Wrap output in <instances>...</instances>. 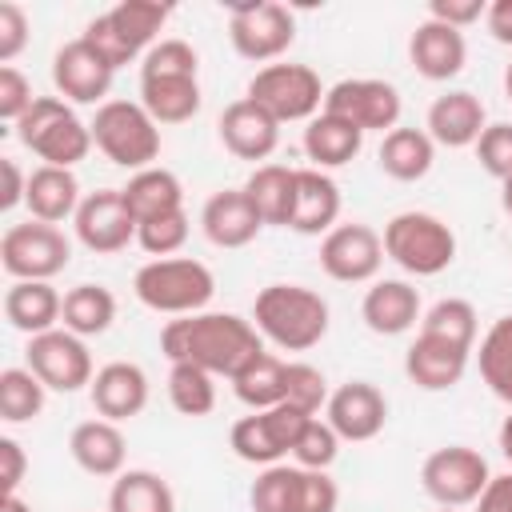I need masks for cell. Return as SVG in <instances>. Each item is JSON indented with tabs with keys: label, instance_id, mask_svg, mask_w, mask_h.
I'll return each mask as SVG.
<instances>
[{
	"label": "cell",
	"instance_id": "6da1fadb",
	"mask_svg": "<svg viewBox=\"0 0 512 512\" xmlns=\"http://www.w3.org/2000/svg\"><path fill=\"white\" fill-rule=\"evenodd\" d=\"M160 348L172 364H196L212 376H236L256 352H264L260 332L232 312L176 316L160 332Z\"/></svg>",
	"mask_w": 512,
	"mask_h": 512
},
{
	"label": "cell",
	"instance_id": "7a4b0ae2",
	"mask_svg": "<svg viewBox=\"0 0 512 512\" xmlns=\"http://www.w3.org/2000/svg\"><path fill=\"white\" fill-rule=\"evenodd\" d=\"M256 332L284 352H308L328 336V300L304 284H268L252 304Z\"/></svg>",
	"mask_w": 512,
	"mask_h": 512
},
{
	"label": "cell",
	"instance_id": "3957f363",
	"mask_svg": "<svg viewBox=\"0 0 512 512\" xmlns=\"http://www.w3.org/2000/svg\"><path fill=\"white\" fill-rule=\"evenodd\" d=\"M136 300L152 312H168V316H196L204 312V304L216 292V276L208 272V264L192 260V256H168V260H152L136 272L132 280Z\"/></svg>",
	"mask_w": 512,
	"mask_h": 512
},
{
	"label": "cell",
	"instance_id": "277c9868",
	"mask_svg": "<svg viewBox=\"0 0 512 512\" xmlns=\"http://www.w3.org/2000/svg\"><path fill=\"white\" fill-rule=\"evenodd\" d=\"M16 136L52 168H72L92 148V128L80 124L60 96H36V104L16 120Z\"/></svg>",
	"mask_w": 512,
	"mask_h": 512
},
{
	"label": "cell",
	"instance_id": "5b68a950",
	"mask_svg": "<svg viewBox=\"0 0 512 512\" xmlns=\"http://www.w3.org/2000/svg\"><path fill=\"white\" fill-rule=\"evenodd\" d=\"M92 128V144L120 168H152V160L160 156V128L156 120L144 112V104L132 100H108L96 108Z\"/></svg>",
	"mask_w": 512,
	"mask_h": 512
},
{
	"label": "cell",
	"instance_id": "8992f818",
	"mask_svg": "<svg viewBox=\"0 0 512 512\" xmlns=\"http://www.w3.org/2000/svg\"><path fill=\"white\" fill-rule=\"evenodd\" d=\"M384 256L412 276H436L456 260V232L432 212H400L384 224Z\"/></svg>",
	"mask_w": 512,
	"mask_h": 512
},
{
	"label": "cell",
	"instance_id": "52a82bcc",
	"mask_svg": "<svg viewBox=\"0 0 512 512\" xmlns=\"http://www.w3.org/2000/svg\"><path fill=\"white\" fill-rule=\"evenodd\" d=\"M228 36L236 56L264 64L292 48L296 16L276 0H240V4H228Z\"/></svg>",
	"mask_w": 512,
	"mask_h": 512
},
{
	"label": "cell",
	"instance_id": "ba28073f",
	"mask_svg": "<svg viewBox=\"0 0 512 512\" xmlns=\"http://www.w3.org/2000/svg\"><path fill=\"white\" fill-rule=\"evenodd\" d=\"M248 100L260 104L276 124L312 120L316 108H324V88L308 64H264L248 80Z\"/></svg>",
	"mask_w": 512,
	"mask_h": 512
},
{
	"label": "cell",
	"instance_id": "9c48e42d",
	"mask_svg": "<svg viewBox=\"0 0 512 512\" xmlns=\"http://www.w3.org/2000/svg\"><path fill=\"white\" fill-rule=\"evenodd\" d=\"M72 260V244L56 224H12L0 240V264L12 280H52Z\"/></svg>",
	"mask_w": 512,
	"mask_h": 512
},
{
	"label": "cell",
	"instance_id": "30bf717a",
	"mask_svg": "<svg viewBox=\"0 0 512 512\" xmlns=\"http://www.w3.org/2000/svg\"><path fill=\"white\" fill-rule=\"evenodd\" d=\"M492 472H488V460L468 448V444H448V448H436L424 468H420V484L424 492L440 504V508H464V504H476L480 492L488 488Z\"/></svg>",
	"mask_w": 512,
	"mask_h": 512
},
{
	"label": "cell",
	"instance_id": "8fae6325",
	"mask_svg": "<svg viewBox=\"0 0 512 512\" xmlns=\"http://www.w3.org/2000/svg\"><path fill=\"white\" fill-rule=\"evenodd\" d=\"M324 112L356 124L360 132H392L400 120V92L388 80H340L324 92Z\"/></svg>",
	"mask_w": 512,
	"mask_h": 512
},
{
	"label": "cell",
	"instance_id": "7c38bea8",
	"mask_svg": "<svg viewBox=\"0 0 512 512\" xmlns=\"http://www.w3.org/2000/svg\"><path fill=\"white\" fill-rule=\"evenodd\" d=\"M28 368L44 380L52 392H76L92 384V356L84 340L68 328H52L28 340Z\"/></svg>",
	"mask_w": 512,
	"mask_h": 512
},
{
	"label": "cell",
	"instance_id": "4fadbf2b",
	"mask_svg": "<svg viewBox=\"0 0 512 512\" xmlns=\"http://www.w3.org/2000/svg\"><path fill=\"white\" fill-rule=\"evenodd\" d=\"M72 220H76L80 244H84L88 252H100V256L124 252V248L136 240V216L128 212L120 188H100V192L84 196Z\"/></svg>",
	"mask_w": 512,
	"mask_h": 512
},
{
	"label": "cell",
	"instance_id": "5bb4252c",
	"mask_svg": "<svg viewBox=\"0 0 512 512\" xmlns=\"http://www.w3.org/2000/svg\"><path fill=\"white\" fill-rule=\"evenodd\" d=\"M384 264V236L368 224H336L320 244V268L340 284L372 280Z\"/></svg>",
	"mask_w": 512,
	"mask_h": 512
},
{
	"label": "cell",
	"instance_id": "9a60e30c",
	"mask_svg": "<svg viewBox=\"0 0 512 512\" xmlns=\"http://www.w3.org/2000/svg\"><path fill=\"white\" fill-rule=\"evenodd\" d=\"M112 76H116V68L84 36L68 40L56 52V60H52V84L72 104H96V100H104L108 88H112Z\"/></svg>",
	"mask_w": 512,
	"mask_h": 512
},
{
	"label": "cell",
	"instance_id": "2e32d148",
	"mask_svg": "<svg viewBox=\"0 0 512 512\" xmlns=\"http://www.w3.org/2000/svg\"><path fill=\"white\" fill-rule=\"evenodd\" d=\"M328 424L336 428L340 440H352V444L376 440L388 424V400L376 384L348 380L328 396Z\"/></svg>",
	"mask_w": 512,
	"mask_h": 512
},
{
	"label": "cell",
	"instance_id": "e0dca14e",
	"mask_svg": "<svg viewBox=\"0 0 512 512\" xmlns=\"http://www.w3.org/2000/svg\"><path fill=\"white\" fill-rule=\"evenodd\" d=\"M220 144L236 156V160H268L280 144V124L260 108L252 104L248 96L244 100H232L224 112H220Z\"/></svg>",
	"mask_w": 512,
	"mask_h": 512
},
{
	"label": "cell",
	"instance_id": "ac0fdd59",
	"mask_svg": "<svg viewBox=\"0 0 512 512\" xmlns=\"http://www.w3.org/2000/svg\"><path fill=\"white\" fill-rule=\"evenodd\" d=\"M88 396H92V408L100 412V420H132L144 412L148 404V376L140 364H128V360H112L104 364L92 384H88Z\"/></svg>",
	"mask_w": 512,
	"mask_h": 512
},
{
	"label": "cell",
	"instance_id": "d6986e66",
	"mask_svg": "<svg viewBox=\"0 0 512 512\" xmlns=\"http://www.w3.org/2000/svg\"><path fill=\"white\" fill-rule=\"evenodd\" d=\"M408 60L424 80H452V76H460L464 60H468L464 32L448 28L440 20H424V24H416V32L408 40Z\"/></svg>",
	"mask_w": 512,
	"mask_h": 512
},
{
	"label": "cell",
	"instance_id": "ffe728a7",
	"mask_svg": "<svg viewBox=\"0 0 512 512\" xmlns=\"http://www.w3.org/2000/svg\"><path fill=\"white\" fill-rule=\"evenodd\" d=\"M200 224H204V236L216 248H244L264 228V220L252 208V200L244 196V188H224V192L208 196V204L200 212Z\"/></svg>",
	"mask_w": 512,
	"mask_h": 512
},
{
	"label": "cell",
	"instance_id": "44dd1931",
	"mask_svg": "<svg viewBox=\"0 0 512 512\" xmlns=\"http://www.w3.org/2000/svg\"><path fill=\"white\" fill-rule=\"evenodd\" d=\"M464 368H468V348H456V344H448L440 336H428V332H420L412 340V348L404 352V372L424 392L456 388Z\"/></svg>",
	"mask_w": 512,
	"mask_h": 512
},
{
	"label": "cell",
	"instance_id": "7402d4cb",
	"mask_svg": "<svg viewBox=\"0 0 512 512\" xmlns=\"http://www.w3.org/2000/svg\"><path fill=\"white\" fill-rule=\"evenodd\" d=\"M340 216V188L332 176L320 168H296V212H292V232L300 236H328Z\"/></svg>",
	"mask_w": 512,
	"mask_h": 512
},
{
	"label": "cell",
	"instance_id": "603a6c76",
	"mask_svg": "<svg viewBox=\"0 0 512 512\" xmlns=\"http://www.w3.org/2000/svg\"><path fill=\"white\" fill-rule=\"evenodd\" d=\"M484 104L472 92H444L428 108V136L444 148H468L484 132Z\"/></svg>",
	"mask_w": 512,
	"mask_h": 512
},
{
	"label": "cell",
	"instance_id": "cb8c5ba5",
	"mask_svg": "<svg viewBox=\"0 0 512 512\" xmlns=\"http://www.w3.org/2000/svg\"><path fill=\"white\" fill-rule=\"evenodd\" d=\"M360 316L376 336H400L420 320V292L404 280H376L364 292Z\"/></svg>",
	"mask_w": 512,
	"mask_h": 512
},
{
	"label": "cell",
	"instance_id": "d4e9b609",
	"mask_svg": "<svg viewBox=\"0 0 512 512\" xmlns=\"http://www.w3.org/2000/svg\"><path fill=\"white\" fill-rule=\"evenodd\" d=\"M68 452L88 476H120L128 444H124V432L112 420H84V424L72 428Z\"/></svg>",
	"mask_w": 512,
	"mask_h": 512
},
{
	"label": "cell",
	"instance_id": "484cf974",
	"mask_svg": "<svg viewBox=\"0 0 512 512\" xmlns=\"http://www.w3.org/2000/svg\"><path fill=\"white\" fill-rule=\"evenodd\" d=\"M64 296L48 284V280H12L8 296H4V316L16 332H24L28 340L40 332H52L60 320Z\"/></svg>",
	"mask_w": 512,
	"mask_h": 512
},
{
	"label": "cell",
	"instance_id": "4316f807",
	"mask_svg": "<svg viewBox=\"0 0 512 512\" xmlns=\"http://www.w3.org/2000/svg\"><path fill=\"white\" fill-rule=\"evenodd\" d=\"M32 220L40 224H60L68 216H76L80 208V184L72 176V168H52V164H40L32 176H28V196H24Z\"/></svg>",
	"mask_w": 512,
	"mask_h": 512
},
{
	"label": "cell",
	"instance_id": "83f0119b",
	"mask_svg": "<svg viewBox=\"0 0 512 512\" xmlns=\"http://www.w3.org/2000/svg\"><path fill=\"white\" fill-rule=\"evenodd\" d=\"M120 192H124L128 212L136 216V228L148 224V220L184 212V188H180V180H176L168 168H144V172H136Z\"/></svg>",
	"mask_w": 512,
	"mask_h": 512
},
{
	"label": "cell",
	"instance_id": "f1b7e54d",
	"mask_svg": "<svg viewBox=\"0 0 512 512\" xmlns=\"http://www.w3.org/2000/svg\"><path fill=\"white\" fill-rule=\"evenodd\" d=\"M384 176L400 180V184H412V180H424L432 160H436V144L424 128H392L384 140H380V152H376Z\"/></svg>",
	"mask_w": 512,
	"mask_h": 512
},
{
	"label": "cell",
	"instance_id": "f546056e",
	"mask_svg": "<svg viewBox=\"0 0 512 512\" xmlns=\"http://www.w3.org/2000/svg\"><path fill=\"white\" fill-rule=\"evenodd\" d=\"M244 196L252 200V208L260 212L264 224L288 228V224H292V212H296V168L260 164V168L248 176Z\"/></svg>",
	"mask_w": 512,
	"mask_h": 512
},
{
	"label": "cell",
	"instance_id": "4dcf8cb0",
	"mask_svg": "<svg viewBox=\"0 0 512 512\" xmlns=\"http://www.w3.org/2000/svg\"><path fill=\"white\" fill-rule=\"evenodd\" d=\"M360 144H364V132L356 124L332 116V112L312 116L308 128H304V152H308V160L316 168H340V164H348L360 152Z\"/></svg>",
	"mask_w": 512,
	"mask_h": 512
},
{
	"label": "cell",
	"instance_id": "1f68e13d",
	"mask_svg": "<svg viewBox=\"0 0 512 512\" xmlns=\"http://www.w3.org/2000/svg\"><path fill=\"white\" fill-rule=\"evenodd\" d=\"M140 104L156 124H184L200 112V84L196 76L140 80Z\"/></svg>",
	"mask_w": 512,
	"mask_h": 512
},
{
	"label": "cell",
	"instance_id": "d6a6232c",
	"mask_svg": "<svg viewBox=\"0 0 512 512\" xmlns=\"http://www.w3.org/2000/svg\"><path fill=\"white\" fill-rule=\"evenodd\" d=\"M284 372H288V360L272 356V352H256L236 376H232V392L240 404H248L252 412H264V408H276L284 400Z\"/></svg>",
	"mask_w": 512,
	"mask_h": 512
},
{
	"label": "cell",
	"instance_id": "836d02e7",
	"mask_svg": "<svg viewBox=\"0 0 512 512\" xmlns=\"http://www.w3.org/2000/svg\"><path fill=\"white\" fill-rule=\"evenodd\" d=\"M108 512H176V496L164 476L148 468H128L108 492Z\"/></svg>",
	"mask_w": 512,
	"mask_h": 512
},
{
	"label": "cell",
	"instance_id": "e575fe53",
	"mask_svg": "<svg viewBox=\"0 0 512 512\" xmlns=\"http://www.w3.org/2000/svg\"><path fill=\"white\" fill-rule=\"evenodd\" d=\"M104 16H108V24L116 28V36H120V44L128 48V56L136 60V56L156 40V32L168 24L172 4H164V0H124V4H116L112 12H104Z\"/></svg>",
	"mask_w": 512,
	"mask_h": 512
},
{
	"label": "cell",
	"instance_id": "d590c367",
	"mask_svg": "<svg viewBox=\"0 0 512 512\" xmlns=\"http://www.w3.org/2000/svg\"><path fill=\"white\" fill-rule=\"evenodd\" d=\"M60 320L68 332H76L80 340L84 336H100L112 328L116 320V296L104 288V284H76L64 292V308H60Z\"/></svg>",
	"mask_w": 512,
	"mask_h": 512
},
{
	"label": "cell",
	"instance_id": "8d00e7d4",
	"mask_svg": "<svg viewBox=\"0 0 512 512\" xmlns=\"http://www.w3.org/2000/svg\"><path fill=\"white\" fill-rule=\"evenodd\" d=\"M44 380L32 368H4L0 372V420L28 424L44 412Z\"/></svg>",
	"mask_w": 512,
	"mask_h": 512
},
{
	"label": "cell",
	"instance_id": "74e56055",
	"mask_svg": "<svg viewBox=\"0 0 512 512\" xmlns=\"http://www.w3.org/2000/svg\"><path fill=\"white\" fill-rule=\"evenodd\" d=\"M480 376L492 388V396L512 404V316H500L484 332V340H480Z\"/></svg>",
	"mask_w": 512,
	"mask_h": 512
},
{
	"label": "cell",
	"instance_id": "f35d334b",
	"mask_svg": "<svg viewBox=\"0 0 512 512\" xmlns=\"http://www.w3.org/2000/svg\"><path fill=\"white\" fill-rule=\"evenodd\" d=\"M168 400L180 416H208L216 408L212 372H204L196 364H172L168 368Z\"/></svg>",
	"mask_w": 512,
	"mask_h": 512
},
{
	"label": "cell",
	"instance_id": "ab89813d",
	"mask_svg": "<svg viewBox=\"0 0 512 512\" xmlns=\"http://www.w3.org/2000/svg\"><path fill=\"white\" fill-rule=\"evenodd\" d=\"M420 332L440 336V340H448V344H456V348H468V352H472V344H476V308H472L468 300H460V296L436 300V304L428 308V316H424Z\"/></svg>",
	"mask_w": 512,
	"mask_h": 512
},
{
	"label": "cell",
	"instance_id": "60d3db41",
	"mask_svg": "<svg viewBox=\"0 0 512 512\" xmlns=\"http://www.w3.org/2000/svg\"><path fill=\"white\" fill-rule=\"evenodd\" d=\"M300 472H304V468H288V464L264 468V472L252 480V492H248L252 512H296Z\"/></svg>",
	"mask_w": 512,
	"mask_h": 512
},
{
	"label": "cell",
	"instance_id": "b9f144b4",
	"mask_svg": "<svg viewBox=\"0 0 512 512\" xmlns=\"http://www.w3.org/2000/svg\"><path fill=\"white\" fill-rule=\"evenodd\" d=\"M228 440H232V452H236L240 460H248V464H264V468H272L280 456H288V452L276 444V436H272L264 412L240 416V420L232 424V436H228Z\"/></svg>",
	"mask_w": 512,
	"mask_h": 512
},
{
	"label": "cell",
	"instance_id": "7bdbcfd3",
	"mask_svg": "<svg viewBox=\"0 0 512 512\" xmlns=\"http://www.w3.org/2000/svg\"><path fill=\"white\" fill-rule=\"evenodd\" d=\"M200 56L188 40H160L148 48L140 64V80H172V76H196Z\"/></svg>",
	"mask_w": 512,
	"mask_h": 512
},
{
	"label": "cell",
	"instance_id": "ee69618b",
	"mask_svg": "<svg viewBox=\"0 0 512 512\" xmlns=\"http://www.w3.org/2000/svg\"><path fill=\"white\" fill-rule=\"evenodd\" d=\"M328 396H332V392H328V380H324L320 368H312V364H304V360L288 364V372H284V404H292V408L316 416L320 408H328Z\"/></svg>",
	"mask_w": 512,
	"mask_h": 512
},
{
	"label": "cell",
	"instance_id": "f6af8a7d",
	"mask_svg": "<svg viewBox=\"0 0 512 512\" xmlns=\"http://www.w3.org/2000/svg\"><path fill=\"white\" fill-rule=\"evenodd\" d=\"M184 240H188V216L184 212H172V216H160V220H148L136 228V244L156 260H168L172 252H180Z\"/></svg>",
	"mask_w": 512,
	"mask_h": 512
},
{
	"label": "cell",
	"instance_id": "bcb514c9",
	"mask_svg": "<svg viewBox=\"0 0 512 512\" xmlns=\"http://www.w3.org/2000/svg\"><path fill=\"white\" fill-rule=\"evenodd\" d=\"M336 452H340V436H336V428L328 424V420H308V428H304V436L296 440V448H292V456L300 460V468H312V472H324L332 460H336Z\"/></svg>",
	"mask_w": 512,
	"mask_h": 512
},
{
	"label": "cell",
	"instance_id": "7dc6e473",
	"mask_svg": "<svg viewBox=\"0 0 512 512\" xmlns=\"http://www.w3.org/2000/svg\"><path fill=\"white\" fill-rule=\"evenodd\" d=\"M476 160L500 184L512 176V124H488L476 140Z\"/></svg>",
	"mask_w": 512,
	"mask_h": 512
},
{
	"label": "cell",
	"instance_id": "c3c4849f",
	"mask_svg": "<svg viewBox=\"0 0 512 512\" xmlns=\"http://www.w3.org/2000/svg\"><path fill=\"white\" fill-rule=\"evenodd\" d=\"M32 104H36V92H32L28 76L16 72L12 64H4V68H0V120L16 124Z\"/></svg>",
	"mask_w": 512,
	"mask_h": 512
},
{
	"label": "cell",
	"instance_id": "681fc988",
	"mask_svg": "<svg viewBox=\"0 0 512 512\" xmlns=\"http://www.w3.org/2000/svg\"><path fill=\"white\" fill-rule=\"evenodd\" d=\"M340 504V488L328 472H300V496H296V512H336Z\"/></svg>",
	"mask_w": 512,
	"mask_h": 512
},
{
	"label": "cell",
	"instance_id": "f907efd6",
	"mask_svg": "<svg viewBox=\"0 0 512 512\" xmlns=\"http://www.w3.org/2000/svg\"><path fill=\"white\" fill-rule=\"evenodd\" d=\"M24 44H28V16H24V8L4 0L0 4V60L12 64L24 52Z\"/></svg>",
	"mask_w": 512,
	"mask_h": 512
},
{
	"label": "cell",
	"instance_id": "816d5d0a",
	"mask_svg": "<svg viewBox=\"0 0 512 512\" xmlns=\"http://www.w3.org/2000/svg\"><path fill=\"white\" fill-rule=\"evenodd\" d=\"M84 40H88V44H92V48H96V52H100V56H104L112 68H124V64L132 60V56H128V48L120 44L116 28L108 24V16H96V20L84 28Z\"/></svg>",
	"mask_w": 512,
	"mask_h": 512
},
{
	"label": "cell",
	"instance_id": "f5cc1de1",
	"mask_svg": "<svg viewBox=\"0 0 512 512\" xmlns=\"http://www.w3.org/2000/svg\"><path fill=\"white\" fill-rule=\"evenodd\" d=\"M484 0H432L428 4V20H440L448 28H468L484 16Z\"/></svg>",
	"mask_w": 512,
	"mask_h": 512
},
{
	"label": "cell",
	"instance_id": "db71d44e",
	"mask_svg": "<svg viewBox=\"0 0 512 512\" xmlns=\"http://www.w3.org/2000/svg\"><path fill=\"white\" fill-rule=\"evenodd\" d=\"M24 472H28L24 448H20L12 436H0V492H4V496H16Z\"/></svg>",
	"mask_w": 512,
	"mask_h": 512
},
{
	"label": "cell",
	"instance_id": "11a10c76",
	"mask_svg": "<svg viewBox=\"0 0 512 512\" xmlns=\"http://www.w3.org/2000/svg\"><path fill=\"white\" fill-rule=\"evenodd\" d=\"M28 196V176L16 168L12 156H0V212H12Z\"/></svg>",
	"mask_w": 512,
	"mask_h": 512
},
{
	"label": "cell",
	"instance_id": "9f6ffc18",
	"mask_svg": "<svg viewBox=\"0 0 512 512\" xmlns=\"http://www.w3.org/2000/svg\"><path fill=\"white\" fill-rule=\"evenodd\" d=\"M476 512H512V472L492 476L476 500Z\"/></svg>",
	"mask_w": 512,
	"mask_h": 512
},
{
	"label": "cell",
	"instance_id": "6f0895ef",
	"mask_svg": "<svg viewBox=\"0 0 512 512\" xmlns=\"http://www.w3.org/2000/svg\"><path fill=\"white\" fill-rule=\"evenodd\" d=\"M484 20H488V32L496 44H512V0H496L484 12Z\"/></svg>",
	"mask_w": 512,
	"mask_h": 512
},
{
	"label": "cell",
	"instance_id": "680465c9",
	"mask_svg": "<svg viewBox=\"0 0 512 512\" xmlns=\"http://www.w3.org/2000/svg\"><path fill=\"white\" fill-rule=\"evenodd\" d=\"M500 452H504V460L512 464V412H508L504 424H500Z\"/></svg>",
	"mask_w": 512,
	"mask_h": 512
},
{
	"label": "cell",
	"instance_id": "91938a15",
	"mask_svg": "<svg viewBox=\"0 0 512 512\" xmlns=\"http://www.w3.org/2000/svg\"><path fill=\"white\" fill-rule=\"evenodd\" d=\"M0 512H32L20 496H0Z\"/></svg>",
	"mask_w": 512,
	"mask_h": 512
},
{
	"label": "cell",
	"instance_id": "94428289",
	"mask_svg": "<svg viewBox=\"0 0 512 512\" xmlns=\"http://www.w3.org/2000/svg\"><path fill=\"white\" fill-rule=\"evenodd\" d=\"M500 204H504V212L512 216V176H508V180L500 184Z\"/></svg>",
	"mask_w": 512,
	"mask_h": 512
},
{
	"label": "cell",
	"instance_id": "6125c7cd",
	"mask_svg": "<svg viewBox=\"0 0 512 512\" xmlns=\"http://www.w3.org/2000/svg\"><path fill=\"white\" fill-rule=\"evenodd\" d=\"M504 96L512 100V64H508V72H504Z\"/></svg>",
	"mask_w": 512,
	"mask_h": 512
},
{
	"label": "cell",
	"instance_id": "be15d7a7",
	"mask_svg": "<svg viewBox=\"0 0 512 512\" xmlns=\"http://www.w3.org/2000/svg\"><path fill=\"white\" fill-rule=\"evenodd\" d=\"M440 512H456V508H440Z\"/></svg>",
	"mask_w": 512,
	"mask_h": 512
}]
</instances>
